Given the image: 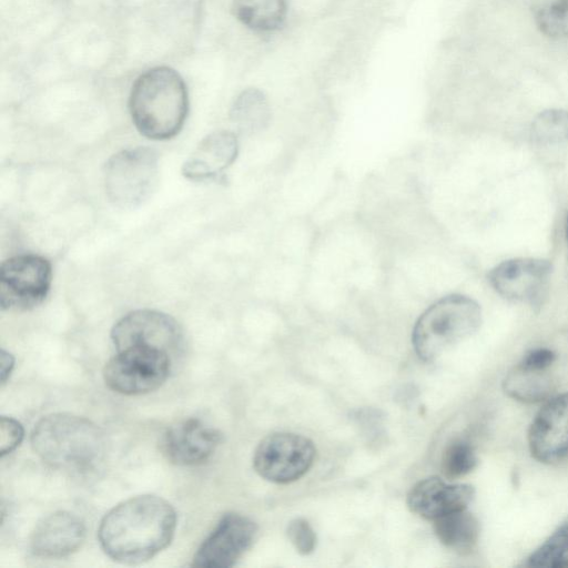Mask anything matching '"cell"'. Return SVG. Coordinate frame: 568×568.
<instances>
[{
  "mask_svg": "<svg viewBox=\"0 0 568 568\" xmlns=\"http://www.w3.org/2000/svg\"><path fill=\"white\" fill-rule=\"evenodd\" d=\"M315 455L316 449L311 439L298 434L274 433L257 445L253 466L264 479L287 484L308 471Z\"/></svg>",
  "mask_w": 568,
  "mask_h": 568,
  "instance_id": "ba28073f",
  "label": "cell"
},
{
  "mask_svg": "<svg viewBox=\"0 0 568 568\" xmlns=\"http://www.w3.org/2000/svg\"><path fill=\"white\" fill-rule=\"evenodd\" d=\"M475 489L468 484H448L433 476L415 484L407 496L409 509L425 519L435 520L446 514L467 509Z\"/></svg>",
  "mask_w": 568,
  "mask_h": 568,
  "instance_id": "9a60e30c",
  "label": "cell"
},
{
  "mask_svg": "<svg viewBox=\"0 0 568 568\" xmlns=\"http://www.w3.org/2000/svg\"><path fill=\"white\" fill-rule=\"evenodd\" d=\"M480 324L479 304L469 296L450 294L418 317L412 334L413 346L420 359L430 362L476 333Z\"/></svg>",
  "mask_w": 568,
  "mask_h": 568,
  "instance_id": "277c9868",
  "label": "cell"
},
{
  "mask_svg": "<svg viewBox=\"0 0 568 568\" xmlns=\"http://www.w3.org/2000/svg\"><path fill=\"white\" fill-rule=\"evenodd\" d=\"M171 356L165 351L133 346L119 349L104 366L103 378L123 395H141L159 388L169 377Z\"/></svg>",
  "mask_w": 568,
  "mask_h": 568,
  "instance_id": "8992f818",
  "label": "cell"
},
{
  "mask_svg": "<svg viewBox=\"0 0 568 568\" xmlns=\"http://www.w3.org/2000/svg\"><path fill=\"white\" fill-rule=\"evenodd\" d=\"M175 528L176 513L166 500L141 495L114 506L101 520L98 536L111 559L136 565L165 549Z\"/></svg>",
  "mask_w": 568,
  "mask_h": 568,
  "instance_id": "6da1fadb",
  "label": "cell"
},
{
  "mask_svg": "<svg viewBox=\"0 0 568 568\" xmlns=\"http://www.w3.org/2000/svg\"><path fill=\"white\" fill-rule=\"evenodd\" d=\"M556 359V354L549 348H534L529 351L519 362L523 366L548 371Z\"/></svg>",
  "mask_w": 568,
  "mask_h": 568,
  "instance_id": "4316f807",
  "label": "cell"
},
{
  "mask_svg": "<svg viewBox=\"0 0 568 568\" xmlns=\"http://www.w3.org/2000/svg\"><path fill=\"white\" fill-rule=\"evenodd\" d=\"M231 119L245 133H254L267 126L271 105L267 97L258 89L244 90L231 108Z\"/></svg>",
  "mask_w": 568,
  "mask_h": 568,
  "instance_id": "ffe728a7",
  "label": "cell"
},
{
  "mask_svg": "<svg viewBox=\"0 0 568 568\" xmlns=\"http://www.w3.org/2000/svg\"><path fill=\"white\" fill-rule=\"evenodd\" d=\"M551 272L548 260L517 257L496 265L488 281L503 297L539 306L547 294Z\"/></svg>",
  "mask_w": 568,
  "mask_h": 568,
  "instance_id": "30bf717a",
  "label": "cell"
},
{
  "mask_svg": "<svg viewBox=\"0 0 568 568\" xmlns=\"http://www.w3.org/2000/svg\"><path fill=\"white\" fill-rule=\"evenodd\" d=\"M531 456L540 463H554L568 456V393L546 399L528 432Z\"/></svg>",
  "mask_w": 568,
  "mask_h": 568,
  "instance_id": "7c38bea8",
  "label": "cell"
},
{
  "mask_svg": "<svg viewBox=\"0 0 568 568\" xmlns=\"http://www.w3.org/2000/svg\"><path fill=\"white\" fill-rule=\"evenodd\" d=\"M567 239H568V217H567Z\"/></svg>",
  "mask_w": 568,
  "mask_h": 568,
  "instance_id": "f1b7e54d",
  "label": "cell"
},
{
  "mask_svg": "<svg viewBox=\"0 0 568 568\" xmlns=\"http://www.w3.org/2000/svg\"><path fill=\"white\" fill-rule=\"evenodd\" d=\"M138 131L152 140H168L182 129L187 115V91L181 75L158 67L140 75L129 101Z\"/></svg>",
  "mask_w": 568,
  "mask_h": 568,
  "instance_id": "3957f363",
  "label": "cell"
},
{
  "mask_svg": "<svg viewBox=\"0 0 568 568\" xmlns=\"http://www.w3.org/2000/svg\"><path fill=\"white\" fill-rule=\"evenodd\" d=\"M24 430L22 425L12 417L1 416L0 420V454L3 457L13 452L22 442Z\"/></svg>",
  "mask_w": 568,
  "mask_h": 568,
  "instance_id": "484cf974",
  "label": "cell"
},
{
  "mask_svg": "<svg viewBox=\"0 0 568 568\" xmlns=\"http://www.w3.org/2000/svg\"><path fill=\"white\" fill-rule=\"evenodd\" d=\"M539 31L550 39L568 38V0H541L535 9Z\"/></svg>",
  "mask_w": 568,
  "mask_h": 568,
  "instance_id": "603a6c76",
  "label": "cell"
},
{
  "mask_svg": "<svg viewBox=\"0 0 568 568\" xmlns=\"http://www.w3.org/2000/svg\"><path fill=\"white\" fill-rule=\"evenodd\" d=\"M239 154V141L230 131H215L205 136L182 166L183 175L193 181L217 178Z\"/></svg>",
  "mask_w": 568,
  "mask_h": 568,
  "instance_id": "2e32d148",
  "label": "cell"
},
{
  "mask_svg": "<svg viewBox=\"0 0 568 568\" xmlns=\"http://www.w3.org/2000/svg\"><path fill=\"white\" fill-rule=\"evenodd\" d=\"M52 278L51 264L36 254L12 256L0 266V307L28 311L47 297Z\"/></svg>",
  "mask_w": 568,
  "mask_h": 568,
  "instance_id": "52a82bcc",
  "label": "cell"
},
{
  "mask_svg": "<svg viewBox=\"0 0 568 568\" xmlns=\"http://www.w3.org/2000/svg\"><path fill=\"white\" fill-rule=\"evenodd\" d=\"M477 465L473 445L464 439L450 443L442 457V471L445 477L454 479L470 473Z\"/></svg>",
  "mask_w": 568,
  "mask_h": 568,
  "instance_id": "cb8c5ba5",
  "label": "cell"
},
{
  "mask_svg": "<svg viewBox=\"0 0 568 568\" xmlns=\"http://www.w3.org/2000/svg\"><path fill=\"white\" fill-rule=\"evenodd\" d=\"M434 530L443 545L457 552L466 554L478 540L479 525L473 514L462 509L436 518Z\"/></svg>",
  "mask_w": 568,
  "mask_h": 568,
  "instance_id": "ac0fdd59",
  "label": "cell"
},
{
  "mask_svg": "<svg viewBox=\"0 0 568 568\" xmlns=\"http://www.w3.org/2000/svg\"><path fill=\"white\" fill-rule=\"evenodd\" d=\"M116 351L146 346L170 355L181 348L183 331L169 314L155 310H136L120 318L111 331Z\"/></svg>",
  "mask_w": 568,
  "mask_h": 568,
  "instance_id": "9c48e42d",
  "label": "cell"
},
{
  "mask_svg": "<svg viewBox=\"0 0 568 568\" xmlns=\"http://www.w3.org/2000/svg\"><path fill=\"white\" fill-rule=\"evenodd\" d=\"M85 539V526L77 515L60 510L42 518L30 538L36 556L63 558L77 551Z\"/></svg>",
  "mask_w": 568,
  "mask_h": 568,
  "instance_id": "5bb4252c",
  "label": "cell"
},
{
  "mask_svg": "<svg viewBox=\"0 0 568 568\" xmlns=\"http://www.w3.org/2000/svg\"><path fill=\"white\" fill-rule=\"evenodd\" d=\"M503 387L516 400L537 403L549 398L552 382L547 371L531 369L518 363L505 376Z\"/></svg>",
  "mask_w": 568,
  "mask_h": 568,
  "instance_id": "d6986e66",
  "label": "cell"
},
{
  "mask_svg": "<svg viewBox=\"0 0 568 568\" xmlns=\"http://www.w3.org/2000/svg\"><path fill=\"white\" fill-rule=\"evenodd\" d=\"M287 537L301 555H308L316 547V535L304 518H295L287 526Z\"/></svg>",
  "mask_w": 568,
  "mask_h": 568,
  "instance_id": "d4e9b609",
  "label": "cell"
},
{
  "mask_svg": "<svg viewBox=\"0 0 568 568\" xmlns=\"http://www.w3.org/2000/svg\"><path fill=\"white\" fill-rule=\"evenodd\" d=\"M530 567H568V520L562 523L527 559Z\"/></svg>",
  "mask_w": 568,
  "mask_h": 568,
  "instance_id": "7402d4cb",
  "label": "cell"
},
{
  "mask_svg": "<svg viewBox=\"0 0 568 568\" xmlns=\"http://www.w3.org/2000/svg\"><path fill=\"white\" fill-rule=\"evenodd\" d=\"M0 364H1V384L3 385L7 379L10 377V374L14 366V357L6 352L4 349L1 351V357H0Z\"/></svg>",
  "mask_w": 568,
  "mask_h": 568,
  "instance_id": "83f0119b",
  "label": "cell"
},
{
  "mask_svg": "<svg viewBox=\"0 0 568 568\" xmlns=\"http://www.w3.org/2000/svg\"><path fill=\"white\" fill-rule=\"evenodd\" d=\"M33 452L61 470L85 473L103 459L105 438L101 428L85 417L54 413L43 416L31 433Z\"/></svg>",
  "mask_w": 568,
  "mask_h": 568,
  "instance_id": "7a4b0ae2",
  "label": "cell"
},
{
  "mask_svg": "<svg viewBox=\"0 0 568 568\" xmlns=\"http://www.w3.org/2000/svg\"><path fill=\"white\" fill-rule=\"evenodd\" d=\"M290 10L291 0H233L236 18L261 33L280 31L288 19Z\"/></svg>",
  "mask_w": 568,
  "mask_h": 568,
  "instance_id": "e0dca14e",
  "label": "cell"
},
{
  "mask_svg": "<svg viewBox=\"0 0 568 568\" xmlns=\"http://www.w3.org/2000/svg\"><path fill=\"white\" fill-rule=\"evenodd\" d=\"M257 527L248 517L225 514L193 557L194 567L224 568L233 566L252 546Z\"/></svg>",
  "mask_w": 568,
  "mask_h": 568,
  "instance_id": "8fae6325",
  "label": "cell"
},
{
  "mask_svg": "<svg viewBox=\"0 0 568 568\" xmlns=\"http://www.w3.org/2000/svg\"><path fill=\"white\" fill-rule=\"evenodd\" d=\"M158 181V153L150 148L122 150L106 162V196L121 209H133L145 202L155 191Z\"/></svg>",
  "mask_w": 568,
  "mask_h": 568,
  "instance_id": "5b68a950",
  "label": "cell"
},
{
  "mask_svg": "<svg viewBox=\"0 0 568 568\" xmlns=\"http://www.w3.org/2000/svg\"><path fill=\"white\" fill-rule=\"evenodd\" d=\"M531 140L540 145L568 142V111L547 109L538 113L530 125Z\"/></svg>",
  "mask_w": 568,
  "mask_h": 568,
  "instance_id": "44dd1931",
  "label": "cell"
},
{
  "mask_svg": "<svg viewBox=\"0 0 568 568\" xmlns=\"http://www.w3.org/2000/svg\"><path fill=\"white\" fill-rule=\"evenodd\" d=\"M221 440L219 430L197 418H187L165 430L161 450L172 464L194 466L207 460Z\"/></svg>",
  "mask_w": 568,
  "mask_h": 568,
  "instance_id": "4fadbf2b",
  "label": "cell"
}]
</instances>
